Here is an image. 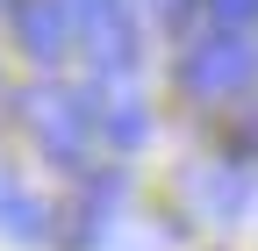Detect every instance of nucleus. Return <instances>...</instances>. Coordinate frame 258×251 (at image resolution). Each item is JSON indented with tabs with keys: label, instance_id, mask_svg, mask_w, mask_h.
Wrapping results in <instances>:
<instances>
[{
	"label": "nucleus",
	"instance_id": "nucleus-4",
	"mask_svg": "<svg viewBox=\"0 0 258 251\" xmlns=\"http://www.w3.org/2000/svg\"><path fill=\"white\" fill-rule=\"evenodd\" d=\"M15 43L36 57V65L64 57V43H72V8H64V0H15Z\"/></svg>",
	"mask_w": 258,
	"mask_h": 251
},
{
	"label": "nucleus",
	"instance_id": "nucleus-9",
	"mask_svg": "<svg viewBox=\"0 0 258 251\" xmlns=\"http://www.w3.org/2000/svg\"><path fill=\"white\" fill-rule=\"evenodd\" d=\"M208 15H215L222 29H244V22L258 15V0H208Z\"/></svg>",
	"mask_w": 258,
	"mask_h": 251
},
{
	"label": "nucleus",
	"instance_id": "nucleus-11",
	"mask_svg": "<svg viewBox=\"0 0 258 251\" xmlns=\"http://www.w3.org/2000/svg\"><path fill=\"white\" fill-rule=\"evenodd\" d=\"M8 201H15V179H8V172H0V208H8Z\"/></svg>",
	"mask_w": 258,
	"mask_h": 251
},
{
	"label": "nucleus",
	"instance_id": "nucleus-1",
	"mask_svg": "<svg viewBox=\"0 0 258 251\" xmlns=\"http://www.w3.org/2000/svg\"><path fill=\"white\" fill-rule=\"evenodd\" d=\"M22 122L57 165H86L93 151V93H72V86H29L22 93Z\"/></svg>",
	"mask_w": 258,
	"mask_h": 251
},
{
	"label": "nucleus",
	"instance_id": "nucleus-10",
	"mask_svg": "<svg viewBox=\"0 0 258 251\" xmlns=\"http://www.w3.org/2000/svg\"><path fill=\"white\" fill-rule=\"evenodd\" d=\"M151 8H158V22H186V8H194V0H151Z\"/></svg>",
	"mask_w": 258,
	"mask_h": 251
},
{
	"label": "nucleus",
	"instance_id": "nucleus-3",
	"mask_svg": "<svg viewBox=\"0 0 258 251\" xmlns=\"http://www.w3.org/2000/svg\"><path fill=\"white\" fill-rule=\"evenodd\" d=\"M251 201H258V186H251L244 165H194L186 172V208L201 223H237Z\"/></svg>",
	"mask_w": 258,
	"mask_h": 251
},
{
	"label": "nucleus",
	"instance_id": "nucleus-7",
	"mask_svg": "<svg viewBox=\"0 0 258 251\" xmlns=\"http://www.w3.org/2000/svg\"><path fill=\"white\" fill-rule=\"evenodd\" d=\"M0 230L22 237V244H36V237H50V208H43L36 194H22V186H15V201L0 208Z\"/></svg>",
	"mask_w": 258,
	"mask_h": 251
},
{
	"label": "nucleus",
	"instance_id": "nucleus-8",
	"mask_svg": "<svg viewBox=\"0 0 258 251\" xmlns=\"http://www.w3.org/2000/svg\"><path fill=\"white\" fill-rule=\"evenodd\" d=\"M64 8H72V22H86V29H101V22L129 15V0H64Z\"/></svg>",
	"mask_w": 258,
	"mask_h": 251
},
{
	"label": "nucleus",
	"instance_id": "nucleus-2",
	"mask_svg": "<svg viewBox=\"0 0 258 251\" xmlns=\"http://www.w3.org/2000/svg\"><path fill=\"white\" fill-rule=\"evenodd\" d=\"M258 79V50L244 29H215V36H201L186 57H179V86L201 93V101H230V93H244Z\"/></svg>",
	"mask_w": 258,
	"mask_h": 251
},
{
	"label": "nucleus",
	"instance_id": "nucleus-6",
	"mask_svg": "<svg viewBox=\"0 0 258 251\" xmlns=\"http://www.w3.org/2000/svg\"><path fill=\"white\" fill-rule=\"evenodd\" d=\"M115 201H122V172H101V179H86L79 186V208H72V244H108L115 230Z\"/></svg>",
	"mask_w": 258,
	"mask_h": 251
},
{
	"label": "nucleus",
	"instance_id": "nucleus-5",
	"mask_svg": "<svg viewBox=\"0 0 258 251\" xmlns=\"http://www.w3.org/2000/svg\"><path fill=\"white\" fill-rule=\"evenodd\" d=\"M93 130H101L115 151H137L151 137V115H144V101L129 86H93Z\"/></svg>",
	"mask_w": 258,
	"mask_h": 251
}]
</instances>
